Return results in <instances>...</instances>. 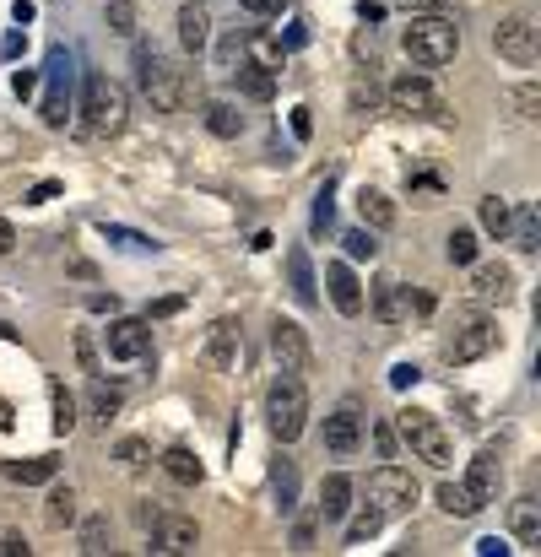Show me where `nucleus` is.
<instances>
[{
    "instance_id": "20",
    "label": "nucleus",
    "mask_w": 541,
    "mask_h": 557,
    "mask_svg": "<svg viewBox=\"0 0 541 557\" xmlns=\"http://www.w3.org/2000/svg\"><path fill=\"white\" fill-rule=\"evenodd\" d=\"M233 76H239V92H244V98H255V103H271L276 98V65H266V60H239V65H233Z\"/></svg>"
},
{
    "instance_id": "18",
    "label": "nucleus",
    "mask_w": 541,
    "mask_h": 557,
    "mask_svg": "<svg viewBox=\"0 0 541 557\" xmlns=\"http://www.w3.org/2000/svg\"><path fill=\"white\" fill-rule=\"evenodd\" d=\"M195 547H201V530H195V520H184V514L152 525V552L174 557V552H195Z\"/></svg>"
},
{
    "instance_id": "8",
    "label": "nucleus",
    "mask_w": 541,
    "mask_h": 557,
    "mask_svg": "<svg viewBox=\"0 0 541 557\" xmlns=\"http://www.w3.org/2000/svg\"><path fill=\"white\" fill-rule=\"evenodd\" d=\"M390 109L406 114V119H439L444 114V98H439V87H433L422 71H401L390 82Z\"/></svg>"
},
{
    "instance_id": "40",
    "label": "nucleus",
    "mask_w": 541,
    "mask_h": 557,
    "mask_svg": "<svg viewBox=\"0 0 541 557\" xmlns=\"http://www.w3.org/2000/svg\"><path fill=\"white\" fill-rule=\"evenodd\" d=\"M341 244H347V255H352V260H374V255H379L374 228H352V233H341Z\"/></svg>"
},
{
    "instance_id": "31",
    "label": "nucleus",
    "mask_w": 541,
    "mask_h": 557,
    "mask_svg": "<svg viewBox=\"0 0 541 557\" xmlns=\"http://www.w3.org/2000/svg\"><path fill=\"white\" fill-rule=\"evenodd\" d=\"M87 406H92V417H103L109 422L114 411L125 406V395H120V384H103V374H92V390H87Z\"/></svg>"
},
{
    "instance_id": "10",
    "label": "nucleus",
    "mask_w": 541,
    "mask_h": 557,
    "mask_svg": "<svg viewBox=\"0 0 541 557\" xmlns=\"http://www.w3.org/2000/svg\"><path fill=\"white\" fill-rule=\"evenodd\" d=\"M271 357H276L282 374H309V363H314L309 330H303L298 320H282V314H276V320H271Z\"/></svg>"
},
{
    "instance_id": "48",
    "label": "nucleus",
    "mask_w": 541,
    "mask_h": 557,
    "mask_svg": "<svg viewBox=\"0 0 541 557\" xmlns=\"http://www.w3.org/2000/svg\"><path fill=\"white\" fill-rule=\"evenodd\" d=\"M33 547H28V541H22V536H0V557H28Z\"/></svg>"
},
{
    "instance_id": "51",
    "label": "nucleus",
    "mask_w": 541,
    "mask_h": 557,
    "mask_svg": "<svg viewBox=\"0 0 541 557\" xmlns=\"http://www.w3.org/2000/svg\"><path fill=\"white\" fill-rule=\"evenodd\" d=\"M293 136H298V141H309V136H314V119H309V109H293Z\"/></svg>"
},
{
    "instance_id": "5",
    "label": "nucleus",
    "mask_w": 541,
    "mask_h": 557,
    "mask_svg": "<svg viewBox=\"0 0 541 557\" xmlns=\"http://www.w3.org/2000/svg\"><path fill=\"white\" fill-rule=\"evenodd\" d=\"M136 71H141V92L152 98L157 114H179L184 103H190V82H184V71H174L163 55H136Z\"/></svg>"
},
{
    "instance_id": "34",
    "label": "nucleus",
    "mask_w": 541,
    "mask_h": 557,
    "mask_svg": "<svg viewBox=\"0 0 541 557\" xmlns=\"http://www.w3.org/2000/svg\"><path fill=\"white\" fill-rule=\"evenodd\" d=\"M509 217H514V206L504 201V195H487L482 201V228L493 238H509Z\"/></svg>"
},
{
    "instance_id": "59",
    "label": "nucleus",
    "mask_w": 541,
    "mask_h": 557,
    "mask_svg": "<svg viewBox=\"0 0 541 557\" xmlns=\"http://www.w3.org/2000/svg\"><path fill=\"white\" fill-rule=\"evenodd\" d=\"M406 11H439V0H401Z\"/></svg>"
},
{
    "instance_id": "45",
    "label": "nucleus",
    "mask_w": 541,
    "mask_h": 557,
    "mask_svg": "<svg viewBox=\"0 0 541 557\" xmlns=\"http://www.w3.org/2000/svg\"><path fill=\"white\" fill-rule=\"evenodd\" d=\"M417 379H422L417 363H395V368H390V384H395V390H412Z\"/></svg>"
},
{
    "instance_id": "53",
    "label": "nucleus",
    "mask_w": 541,
    "mask_h": 557,
    "mask_svg": "<svg viewBox=\"0 0 541 557\" xmlns=\"http://www.w3.org/2000/svg\"><path fill=\"white\" fill-rule=\"evenodd\" d=\"M184 309V298H157L152 303V320H168V314H179Z\"/></svg>"
},
{
    "instance_id": "12",
    "label": "nucleus",
    "mask_w": 541,
    "mask_h": 557,
    "mask_svg": "<svg viewBox=\"0 0 541 557\" xmlns=\"http://www.w3.org/2000/svg\"><path fill=\"white\" fill-rule=\"evenodd\" d=\"M103 347H109L114 363H141V357H152V325L147 320H114L103 330Z\"/></svg>"
},
{
    "instance_id": "14",
    "label": "nucleus",
    "mask_w": 541,
    "mask_h": 557,
    "mask_svg": "<svg viewBox=\"0 0 541 557\" xmlns=\"http://www.w3.org/2000/svg\"><path fill=\"white\" fill-rule=\"evenodd\" d=\"M460 487L471 493V503H477V509H487V503H498V487H504V466H498V455H493V449L471 455L466 482H460Z\"/></svg>"
},
{
    "instance_id": "55",
    "label": "nucleus",
    "mask_w": 541,
    "mask_h": 557,
    "mask_svg": "<svg viewBox=\"0 0 541 557\" xmlns=\"http://www.w3.org/2000/svg\"><path fill=\"white\" fill-rule=\"evenodd\" d=\"M477 552H482V557H504L509 547H504V541H498V536H482V541H477Z\"/></svg>"
},
{
    "instance_id": "6",
    "label": "nucleus",
    "mask_w": 541,
    "mask_h": 557,
    "mask_svg": "<svg viewBox=\"0 0 541 557\" xmlns=\"http://www.w3.org/2000/svg\"><path fill=\"white\" fill-rule=\"evenodd\" d=\"M493 347H498V325L487 320V314H460L455 330L444 336V363L466 368V363H477V357H487Z\"/></svg>"
},
{
    "instance_id": "25",
    "label": "nucleus",
    "mask_w": 541,
    "mask_h": 557,
    "mask_svg": "<svg viewBox=\"0 0 541 557\" xmlns=\"http://www.w3.org/2000/svg\"><path fill=\"white\" fill-rule=\"evenodd\" d=\"M509 238H514V249L536 255V249H541V206L525 201L520 211H514V217H509Z\"/></svg>"
},
{
    "instance_id": "21",
    "label": "nucleus",
    "mask_w": 541,
    "mask_h": 557,
    "mask_svg": "<svg viewBox=\"0 0 541 557\" xmlns=\"http://www.w3.org/2000/svg\"><path fill=\"white\" fill-rule=\"evenodd\" d=\"M406 314H412V287L379 282V287H374V320H379V325H401Z\"/></svg>"
},
{
    "instance_id": "37",
    "label": "nucleus",
    "mask_w": 541,
    "mask_h": 557,
    "mask_svg": "<svg viewBox=\"0 0 541 557\" xmlns=\"http://www.w3.org/2000/svg\"><path fill=\"white\" fill-rule=\"evenodd\" d=\"M444 255H450V265H471V260H477V233L455 228L450 238H444Z\"/></svg>"
},
{
    "instance_id": "16",
    "label": "nucleus",
    "mask_w": 541,
    "mask_h": 557,
    "mask_svg": "<svg viewBox=\"0 0 541 557\" xmlns=\"http://www.w3.org/2000/svg\"><path fill=\"white\" fill-rule=\"evenodd\" d=\"M471 293H477V303H509L514 271L504 260H471Z\"/></svg>"
},
{
    "instance_id": "24",
    "label": "nucleus",
    "mask_w": 541,
    "mask_h": 557,
    "mask_svg": "<svg viewBox=\"0 0 541 557\" xmlns=\"http://www.w3.org/2000/svg\"><path fill=\"white\" fill-rule=\"evenodd\" d=\"M509 530H514V541L520 547H541V503L536 498H520L509 509Z\"/></svg>"
},
{
    "instance_id": "15",
    "label": "nucleus",
    "mask_w": 541,
    "mask_h": 557,
    "mask_svg": "<svg viewBox=\"0 0 541 557\" xmlns=\"http://www.w3.org/2000/svg\"><path fill=\"white\" fill-rule=\"evenodd\" d=\"M201 363L206 368H217V374H228L233 363H239V320H211V330H206V347H201Z\"/></svg>"
},
{
    "instance_id": "38",
    "label": "nucleus",
    "mask_w": 541,
    "mask_h": 557,
    "mask_svg": "<svg viewBox=\"0 0 541 557\" xmlns=\"http://www.w3.org/2000/svg\"><path fill=\"white\" fill-rule=\"evenodd\" d=\"M103 22H109L120 38H136V6H130V0H109V6H103Z\"/></svg>"
},
{
    "instance_id": "54",
    "label": "nucleus",
    "mask_w": 541,
    "mask_h": 557,
    "mask_svg": "<svg viewBox=\"0 0 541 557\" xmlns=\"http://www.w3.org/2000/svg\"><path fill=\"white\" fill-rule=\"evenodd\" d=\"M309 541H314V520H298V525H293V547L303 552Z\"/></svg>"
},
{
    "instance_id": "7",
    "label": "nucleus",
    "mask_w": 541,
    "mask_h": 557,
    "mask_svg": "<svg viewBox=\"0 0 541 557\" xmlns=\"http://www.w3.org/2000/svg\"><path fill=\"white\" fill-rule=\"evenodd\" d=\"M493 49L509 65H536L541 60V28H536L531 11H509V17L493 28Z\"/></svg>"
},
{
    "instance_id": "2",
    "label": "nucleus",
    "mask_w": 541,
    "mask_h": 557,
    "mask_svg": "<svg viewBox=\"0 0 541 557\" xmlns=\"http://www.w3.org/2000/svg\"><path fill=\"white\" fill-rule=\"evenodd\" d=\"M266 422L276 433V444H293L309 428V390H303V374H276L266 390Z\"/></svg>"
},
{
    "instance_id": "50",
    "label": "nucleus",
    "mask_w": 541,
    "mask_h": 557,
    "mask_svg": "<svg viewBox=\"0 0 541 557\" xmlns=\"http://www.w3.org/2000/svg\"><path fill=\"white\" fill-rule=\"evenodd\" d=\"M287 0H244V11H255V17H276Z\"/></svg>"
},
{
    "instance_id": "47",
    "label": "nucleus",
    "mask_w": 541,
    "mask_h": 557,
    "mask_svg": "<svg viewBox=\"0 0 541 557\" xmlns=\"http://www.w3.org/2000/svg\"><path fill=\"white\" fill-rule=\"evenodd\" d=\"M76 357H82L87 374H98V352H92V336H76Z\"/></svg>"
},
{
    "instance_id": "17",
    "label": "nucleus",
    "mask_w": 541,
    "mask_h": 557,
    "mask_svg": "<svg viewBox=\"0 0 541 557\" xmlns=\"http://www.w3.org/2000/svg\"><path fill=\"white\" fill-rule=\"evenodd\" d=\"M325 287H331L336 314L358 320V314H363V282H358V271H352L347 260H331V265H325Z\"/></svg>"
},
{
    "instance_id": "3",
    "label": "nucleus",
    "mask_w": 541,
    "mask_h": 557,
    "mask_svg": "<svg viewBox=\"0 0 541 557\" xmlns=\"http://www.w3.org/2000/svg\"><path fill=\"white\" fill-rule=\"evenodd\" d=\"M82 114H87V130H92V136H120L125 119H130V92L114 82V76H87Z\"/></svg>"
},
{
    "instance_id": "35",
    "label": "nucleus",
    "mask_w": 541,
    "mask_h": 557,
    "mask_svg": "<svg viewBox=\"0 0 541 557\" xmlns=\"http://www.w3.org/2000/svg\"><path fill=\"white\" fill-rule=\"evenodd\" d=\"M82 552H87V557H103V552H109V514H87V525H82Z\"/></svg>"
},
{
    "instance_id": "11",
    "label": "nucleus",
    "mask_w": 541,
    "mask_h": 557,
    "mask_svg": "<svg viewBox=\"0 0 541 557\" xmlns=\"http://www.w3.org/2000/svg\"><path fill=\"white\" fill-rule=\"evenodd\" d=\"M65 109H71V55L55 44V49H49V92H44V109H38V114H44L49 130H60Z\"/></svg>"
},
{
    "instance_id": "1",
    "label": "nucleus",
    "mask_w": 541,
    "mask_h": 557,
    "mask_svg": "<svg viewBox=\"0 0 541 557\" xmlns=\"http://www.w3.org/2000/svg\"><path fill=\"white\" fill-rule=\"evenodd\" d=\"M406 55H412V65H422V71H439V65H450L460 55V28L450 17H439V11H428V17H412L401 33Z\"/></svg>"
},
{
    "instance_id": "30",
    "label": "nucleus",
    "mask_w": 541,
    "mask_h": 557,
    "mask_svg": "<svg viewBox=\"0 0 541 557\" xmlns=\"http://www.w3.org/2000/svg\"><path fill=\"white\" fill-rule=\"evenodd\" d=\"M379 530H385V509H374V503H368V509H358L347 520V547H363V541H374Z\"/></svg>"
},
{
    "instance_id": "44",
    "label": "nucleus",
    "mask_w": 541,
    "mask_h": 557,
    "mask_svg": "<svg viewBox=\"0 0 541 557\" xmlns=\"http://www.w3.org/2000/svg\"><path fill=\"white\" fill-rule=\"evenodd\" d=\"M514 103H520V109H525V119H536V109H541V87H536V82L514 87Z\"/></svg>"
},
{
    "instance_id": "28",
    "label": "nucleus",
    "mask_w": 541,
    "mask_h": 557,
    "mask_svg": "<svg viewBox=\"0 0 541 557\" xmlns=\"http://www.w3.org/2000/svg\"><path fill=\"white\" fill-rule=\"evenodd\" d=\"M157 466L174 476L179 487H201V476H206V471H201V460H195L190 449H179V444H174V449H163V455H157Z\"/></svg>"
},
{
    "instance_id": "4",
    "label": "nucleus",
    "mask_w": 541,
    "mask_h": 557,
    "mask_svg": "<svg viewBox=\"0 0 541 557\" xmlns=\"http://www.w3.org/2000/svg\"><path fill=\"white\" fill-rule=\"evenodd\" d=\"M395 433H401V444L412 449L417 460H428V466H450V433L439 428V417H433V411H417V406H406L401 417H395Z\"/></svg>"
},
{
    "instance_id": "27",
    "label": "nucleus",
    "mask_w": 541,
    "mask_h": 557,
    "mask_svg": "<svg viewBox=\"0 0 541 557\" xmlns=\"http://www.w3.org/2000/svg\"><path fill=\"white\" fill-rule=\"evenodd\" d=\"M358 217H363V228L385 233L390 222H395V201H390L385 190H358Z\"/></svg>"
},
{
    "instance_id": "52",
    "label": "nucleus",
    "mask_w": 541,
    "mask_h": 557,
    "mask_svg": "<svg viewBox=\"0 0 541 557\" xmlns=\"http://www.w3.org/2000/svg\"><path fill=\"white\" fill-rule=\"evenodd\" d=\"M55 195H60V184H55V179H44V184H33L28 201H33V206H44V201H55Z\"/></svg>"
},
{
    "instance_id": "19",
    "label": "nucleus",
    "mask_w": 541,
    "mask_h": 557,
    "mask_svg": "<svg viewBox=\"0 0 541 557\" xmlns=\"http://www.w3.org/2000/svg\"><path fill=\"white\" fill-rule=\"evenodd\" d=\"M179 44H184V55H201L211 44V17H206L201 0H184L179 6Z\"/></svg>"
},
{
    "instance_id": "13",
    "label": "nucleus",
    "mask_w": 541,
    "mask_h": 557,
    "mask_svg": "<svg viewBox=\"0 0 541 557\" xmlns=\"http://www.w3.org/2000/svg\"><path fill=\"white\" fill-rule=\"evenodd\" d=\"M358 444H363V411H358V401H341L325 417V449L331 455H358Z\"/></svg>"
},
{
    "instance_id": "22",
    "label": "nucleus",
    "mask_w": 541,
    "mask_h": 557,
    "mask_svg": "<svg viewBox=\"0 0 541 557\" xmlns=\"http://www.w3.org/2000/svg\"><path fill=\"white\" fill-rule=\"evenodd\" d=\"M287 287H293V298L309 309V303H320V282H314V265H309V249H287Z\"/></svg>"
},
{
    "instance_id": "56",
    "label": "nucleus",
    "mask_w": 541,
    "mask_h": 557,
    "mask_svg": "<svg viewBox=\"0 0 541 557\" xmlns=\"http://www.w3.org/2000/svg\"><path fill=\"white\" fill-rule=\"evenodd\" d=\"M11 249H17V233H11V222L0 217V255H11Z\"/></svg>"
},
{
    "instance_id": "49",
    "label": "nucleus",
    "mask_w": 541,
    "mask_h": 557,
    "mask_svg": "<svg viewBox=\"0 0 541 557\" xmlns=\"http://www.w3.org/2000/svg\"><path fill=\"white\" fill-rule=\"evenodd\" d=\"M11 87H17V98H33V92H38V76L33 71H17V76H11Z\"/></svg>"
},
{
    "instance_id": "23",
    "label": "nucleus",
    "mask_w": 541,
    "mask_h": 557,
    "mask_svg": "<svg viewBox=\"0 0 541 557\" xmlns=\"http://www.w3.org/2000/svg\"><path fill=\"white\" fill-rule=\"evenodd\" d=\"M6 482H22V487H44V482H55L60 476V460L55 455H38V460H6Z\"/></svg>"
},
{
    "instance_id": "9",
    "label": "nucleus",
    "mask_w": 541,
    "mask_h": 557,
    "mask_svg": "<svg viewBox=\"0 0 541 557\" xmlns=\"http://www.w3.org/2000/svg\"><path fill=\"white\" fill-rule=\"evenodd\" d=\"M368 503H374V509H385V520H390V514H412L417 476L401 471V466H379L374 476H368Z\"/></svg>"
},
{
    "instance_id": "33",
    "label": "nucleus",
    "mask_w": 541,
    "mask_h": 557,
    "mask_svg": "<svg viewBox=\"0 0 541 557\" xmlns=\"http://www.w3.org/2000/svg\"><path fill=\"white\" fill-rule=\"evenodd\" d=\"M293 503H298V466L282 455V460H276V509L293 514Z\"/></svg>"
},
{
    "instance_id": "46",
    "label": "nucleus",
    "mask_w": 541,
    "mask_h": 557,
    "mask_svg": "<svg viewBox=\"0 0 541 557\" xmlns=\"http://www.w3.org/2000/svg\"><path fill=\"white\" fill-rule=\"evenodd\" d=\"M331 228V184L320 190V206H314V233H325Z\"/></svg>"
},
{
    "instance_id": "41",
    "label": "nucleus",
    "mask_w": 541,
    "mask_h": 557,
    "mask_svg": "<svg viewBox=\"0 0 541 557\" xmlns=\"http://www.w3.org/2000/svg\"><path fill=\"white\" fill-rule=\"evenodd\" d=\"M71 428H76V395L55 384V433H71Z\"/></svg>"
},
{
    "instance_id": "32",
    "label": "nucleus",
    "mask_w": 541,
    "mask_h": 557,
    "mask_svg": "<svg viewBox=\"0 0 541 557\" xmlns=\"http://www.w3.org/2000/svg\"><path fill=\"white\" fill-rule=\"evenodd\" d=\"M44 520L65 530V525H76V493L71 487H49V509H44Z\"/></svg>"
},
{
    "instance_id": "42",
    "label": "nucleus",
    "mask_w": 541,
    "mask_h": 557,
    "mask_svg": "<svg viewBox=\"0 0 541 557\" xmlns=\"http://www.w3.org/2000/svg\"><path fill=\"white\" fill-rule=\"evenodd\" d=\"M374 449H379V460L401 455V433H395V422H379V428H374Z\"/></svg>"
},
{
    "instance_id": "29",
    "label": "nucleus",
    "mask_w": 541,
    "mask_h": 557,
    "mask_svg": "<svg viewBox=\"0 0 541 557\" xmlns=\"http://www.w3.org/2000/svg\"><path fill=\"white\" fill-rule=\"evenodd\" d=\"M206 130L222 136V141H233V136H244V114L233 109V103H206Z\"/></svg>"
},
{
    "instance_id": "26",
    "label": "nucleus",
    "mask_w": 541,
    "mask_h": 557,
    "mask_svg": "<svg viewBox=\"0 0 541 557\" xmlns=\"http://www.w3.org/2000/svg\"><path fill=\"white\" fill-rule=\"evenodd\" d=\"M347 509H352V476H325V487H320V520H347Z\"/></svg>"
},
{
    "instance_id": "58",
    "label": "nucleus",
    "mask_w": 541,
    "mask_h": 557,
    "mask_svg": "<svg viewBox=\"0 0 541 557\" xmlns=\"http://www.w3.org/2000/svg\"><path fill=\"white\" fill-rule=\"evenodd\" d=\"M87 309H98V314H114V298H103V293H92V298H87Z\"/></svg>"
},
{
    "instance_id": "39",
    "label": "nucleus",
    "mask_w": 541,
    "mask_h": 557,
    "mask_svg": "<svg viewBox=\"0 0 541 557\" xmlns=\"http://www.w3.org/2000/svg\"><path fill=\"white\" fill-rule=\"evenodd\" d=\"M114 460H120L125 471H141V466H152V449L141 439H120V444H114Z\"/></svg>"
},
{
    "instance_id": "60",
    "label": "nucleus",
    "mask_w": 541,
    "mask_h": 557,
    "mask_svg": "<svg viewBox=\"0 0 541 557\" xmlns=\"http://www.w3.org/2000/svg\"><path fill=\"white\" fill-rule=\"evenodd\" d=\"M0 428H11V406L6 401H0Z\"/></svg>"
},
{
    "instance_id": "36",
    "label": "nucleus",
    "mask_w": 541,
    "mask_h": 557,
    "mask_svg": "<svg viewBox=\"0 0 541 557\" xmlns=\"http://www.w3.org/2000/svg\"><path fill=\"white\" fill-rule=\"evenodd\" d=\"M439 509H444V514H460V520H471V514H482L460 482H444V487H439Z\"/></svg>"
},
{
    "instance_id": "57",
    "label": "nucleus",
    "mask_w": 541,
    "mask_h": 557,
    "mask_svg": "<svg viewBox=\"0 0 541 557\" xmlns=\"http://www.w3.org/2000/svg\"><path fill=\"white\" fill-rule=\"evenodd\" d=\"M358 17H363V22H379V17H385V6H374V0H363V6H358Z\"/></svg>"
},
{
    "instance_id": "43",
    "label": "nucleus",
    "mask_w": 541,
    "mask_h": 557,
    "mask_svg": "<svg viewBox=\"0 0 541 557\" xmlns=\"http://www.w3.org/2000/svg\"><path fill=\"white\" fill-rule=\"evenodd\" d=\"M103 238H114V244H125V249H152V238H141L130 228H109V222H103Z\"/></svg>"
}]
</instances>
